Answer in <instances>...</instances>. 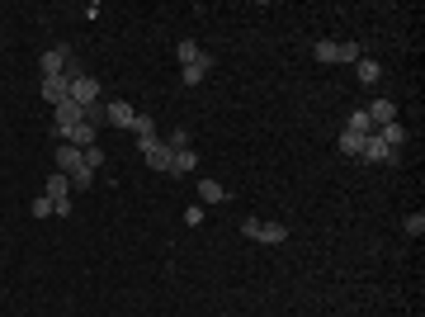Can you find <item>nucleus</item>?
<instances>
[{
    "label": "nucleus",
    "mask_w": 425,
    "mask_h": 317,
    "mask_svg": "<svg viewBox=\"0 0 425 317\" xmlns=\"http://www.w3.org/2000/svg\"><path fill=\"white\" fill-rule=\"evenodd\" d=\"M312 57L326 62V66H335L340 62V43H335V38H321V43H312Z\"/></svg>",
    "instance_id": "nucleus-15"
},
{
    "label": "nucleus",
    "mask_w": 425,
    "mask_h": 317,
    "mask_svg": "<svg viewBox=\"0 0 425 317\" xmlns=\"http://www.w3.org/2000/svg\"><path fill=\"white\" fill-rule=\"evenodd\" d=\"M66 100H76L80 109H90V104H99V80L90 76V71H80V76H71V95Z\"/></svg>",
    "instance_id": "nucleus-4"
},
{
    "label": "nucleus",
    "mask_w": 425,
    "mask_h": 317,
    "mask_svg": "<svg viewBox=\"0 0 425 317\" xmlns=\"http://www.w3.org/2000/svg\"><path fill=\"white\" fill-rule=\"evenodd\" d=\"M255 241L279 246V241H288V227H283V222H260V227H255Z\"/></svg>",
    "instance_id": "nucleus-12"
},
{
    "label": "nucleus",
    "mask_w": 425,
    "mask_h": 317,
    "mask_svg": "<svg viewBox=\"0 0 425 317\" xmlns=\"http://www.w3.org/2000/svg\"><path fill=\"white\" fill-rule=\"evenodd\" d=\"M340 152H345V157H359L364 138H359V133H350V128H340Z\"/></svg>",
    "instance_id": "nucleus-18"
},
{
    "label": "nucleus",
    "mask_w": 425,
    "mask_h": 317,
    "mask_svg": "<svg viewBox=\"0 0 425 317\" xmlns=\"http://www.w3.org/2000/svg\"><path fill=\"white\" fill-rule=\"evenodd\" d=\"M33 218H47V213H52V199H47V194H43V199H33Z\"/></svg>",
    "instance_id": "nucleus-22"
},
{
    "label": "nucleus",
    "mask_w": 425,
    "mask_h": 317,
    "mask_svg": "<svg viewBox=\"0 0 425 317\" xmlns=\"http://www.w3.org/2000/svg\"><path fill=\"white\" fill-rule=\"evenodd\" d=\"M364 114H369V124H374V128H383V124H397V104H393L388 95L369 100V104H364Z\"/></svg>",
    "instance_id": "nucleus-9"
},
{
    "label": "nucleus",
    "mask_w": 425,
    "mask_h": 317,
    "mask_svg": "<svg viewBox=\"0 0 425 317\" xmlns=\"http://www.w3.org/2000/svg\"><path fill=\"white\" fill-rule=\"evenodd\" d=\"M364 161H374V166H393L397 161V152L388 143H383V138H378V133H369V138H364V152H359Z\"/></svg>",
    "instance_id": "nucleus-7"
},
{
    "label": "nucleus",
    "mask_w": 425,
    "mask_h": 317,
    "mask_svg": "<svg viewBox=\"0 0 425 317\" xmlns=\"http://www.w3.org/2000/svg\"><path fill=\"white\" fill-rule=\"evenodd\" d=\"M161 143L171 147V152H185V147H194V143H189V133H185V128H171V133H166Z\"/></svg>",
    "instance_id": "nucleus-20"
},
{
    "label": "nucleus",
    "mask_w": 425,
    "mask_h": 317,
    "mask_svg": "<svg viewBox=\"0 0 425 317\" xmlns=\"http://www.w3.org/2000/svg\"><path fill=\"white\" fill-rule=\"evenodd\" d=\"M52 161H57V171H62V175H76L80 166H85V152H80V147H71V143H57Z\"/></svg>",
    "instance_id": "nucleus-8"
},
{
    "label": "nucleus",
    "mask_w": 425,
    "mask_h": 317,
    "mask_svg": "<svg viewBox=\"0 0 425 317\" xmlns=\"http://www.w3.org/2000/svg\"><path fill=\"white\" fill-rule=\"evenodd\" d=\"M374 133L393 147V152H402V147H407V128H402V124H383V128H374Z\"/></svg>",
    "instance_id": "nucleus-14"
},
{
    "label": "nucleus",
    "mask_w": 425,
    "mask_h": 317,
    "mask_svg": "<svg viewBox=\"0 0 425 317\" xmlns=\"http://www.w3.org/2000/svg\"><path fill=\"white\" fill-rule=\"evenodd\" d=\"M407 232H411V237H421V232H425V213H411V218H407Z\"/></svg>",
    "instance_id": "nucleus-23"
},
{
    "label": "nucleus",
    "mask_w": 425,
    "mask_h": 317,
    "mask_svg": "<svg viewBox=\"0 0 425 317\" xmlns=\"http://www.w3.org/2000/svg\"><path fill=\"white\" fill-rule=\"evenodd\" d=\"M52 124H57V133H62V143H66V138H71V133L85 124V109H80L76 100H62V104L52 109Z\"/></svg>",
    "instance_id": "nucleus-2"
},
{
    "label": "nucleus",
    "mask_w": 425,
    "mask_h": 317,
    "mask_svg": "<svg viewBox=\"0 0 425 317\" xmlns=\"http://www.w3.org/2000/svg\"><path fill=\"white\" fill-rule=\"evenodd\" d=\"M194 52H199V43H189V38H185V43H180V48H175V57H180V66H185L189 57H194Z\"/></svg>",
    "instance_id": "nucleus-24"
},
{
    "label": "nucleus",
    "mask_w": 425,
    "mask_h": 317,
    "mask_svg": "<svg viewBox=\"0 0 425 317\" xmlns=\"http://www.w3.org/2000/svg\"><path fill=\"white\" fill-rule=\"evenodd\" d=\"M199 199H204V204H222V199H227V185H222V180H199Z\"/></svg>",
    "instance_id": "nucleus-16"
},
{
    "label": "nucleus",
    "mask_w": 425,
    "mask_h": 317,
    "mask_svg": "<svg viewBox=\"0 0 425 317\" xmlns=\"http://www.w3.org/2000/svg\"><path fill=\"white\" fill-rule=\"evenodd\" d=\"M137 147H142V157H147V166H152V171H166V175H171V157H175V152L161 143V138H147V143H137Z\"/></svg>",
    "instance_id": "nucleus-5"
},
{
    "label": "nucleus",
    "mask_w": 425,
    "mask_h": 317,
    "mask_svg": "<svg viewBox=\"0 0 425 317\" xmlns=\"http://www.w3.org/2000/svg\"><path fill=\"white\" fill-rule=\"evenodd\" d=\"M345 128H350V133H359V138H369V133H374V124H369V114H364V109H355V114H350V119H345Z\"/></svg>",
    "instance_id": "nucleus-19"
},
{
    "label": "nucleus",
    "mask_w": 425,
    "mask_h": 317,
    "mask_svg": "<svg viewBox=\"0 0 425 317\" xmlns=\"http://www.w3.org/2000/svg\"><path fill=\"white\" fill-rule=\"evenodd\" d=\"M133 138H137V143H147V138H161V133H156V124H152L147 114H137V119H133Z\"/></svg>",
    "instance_id": "nucleus-17"
},
{
    "label": "nucleus",
    "mask_w": 425,
    "mask_h": 317,
    "mask_svg": "<svg viewBox=\"0 0 425 317\" xmlns=\"http://www.w3.org/2000/svg\"><path fill=\"white\" fill-rule=\"evenodd\" d=\"M43 194L52 199V213H57V218H71V208H76V204H71V180H66L62 171L47 175V190Z\"/></svg>",
    "instance_id": "nucleus-1"
},
{
    "label": "nucleus",
    "mask_w": 425,
    "mask_h": 317,
    "mask_svg": "<svg viewBox=\"0 0 425 317\" xmlns=\"http://www.w3.org/2000/svg\"><path fill=\"white\" fill-rule=\"evenodd\" d=\"M355 76H359V85H378L383 80V62L378 57H359L355 62Z\"/></svg>",
    "instance_id": "nucleus-11"
},
{
    "label": "nucleus",
    "mask_w": 425,
    "mask_h": 317,
    "mask_svg": "<svg viewBox=\"0 0 425 317\" xmlns=\"http://www.w3.org/2000/svg\"><path fill=\"white\" fill-rule=\"evenodd\" d=\"M208 71H213V52H204V48H199L185 66H180V76H185V85H189V90H194V85H204V80H208Z\"/></svg>",
    "instance_id": "nucleus-3"
},
{
    "label": "nucleus",
    "mask_w": 425,
    "mask_h": 317,
    "mask_svg": "<svg viewBox=\"0 0 425 317\" xmlns=\"http://www.w3.org/2000/svg\"><path fill=\"white\" fill-rule=\"evenodd\" d=\"M104 119H109L113 128H133V119H137V109H133L128 100H109V104H104Z\"/></svg>",
    "instance_id": "nucleus-10"
},
{
    "label": "nucleus",
    "mask_w": 425,
    "mask_h": 317,
    "mask_svg": "<svg viewBox=\"0 0 425 317\" xmlns=\"http://www.w3.org/2000/svg\"><path fill=\"white\" fill-rule=\"evenodd\" d=\"M85 166H90V171H99V166H104V147H99V143L85 147Z\"/></svg>",
    "instance_id": "nucleus-21"
},
{
    "label": "nucleus",
    "mask_w": 425,
    "mask_h": 317,
    "mask_svg": "<svg viewBox=\"0 0 425 317\" xmlns=\"http://www.w3.org/2000/svg\"><path fill=\"white\" fill-rule=\"evenodd\" d=\"M185 222H189V227H199V222H204V208L189 204V208H185Z\"/></svg>",
    "instance_id": "nucleus-25"
},
{
    "label": "nucleus",
    "mask_w": 425,
    "mask_h": 317,
    "mask_svg": "<svg viewBox=\"0 0 425 317\" xmlns=\"http://www.w3.org/2000/svg\"><path fill=\"white\" fill-rule=\"evenodd\" d=\"M189 171H199V152L194 147H185V152L171 157V175H189Z\"/></svg>",
    "instance_id": "nucleus-13"
},
{
    "label": "nucleus",
    "mask_w": 425,
    "mask_h": 317,
    "mask_svg": "<svg viewBox=\"0 0 425 317\" xmlns=\"http://www.w3.org/2000/svg\"><path fill=\"white\" fill-rule=\"evenodd\" d=\"M38 90H43V100L57 109V104L71 95V76H38Z\"/></svg>",
    "instance_id": "nucleus-6"
}]
</instances>
